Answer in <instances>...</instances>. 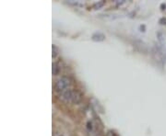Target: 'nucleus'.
<instances>
[{"label": "nucleus", "instance_id": "nucleus-8", "mask_svg": "<svg viewBox=\"0 0 166 136\" xmlns=\"http://www.w3.org/2000/svg\"><path fill=\"white\" fill-rule=\"evenodd\" d=\"M160 24H162V25H166V18H162L159 21Z\"/></svg>", "mask_w": 166, "mask_h": 136}, {"label": "nucleus", "instance_id": "nucleus-2", "mask_svg": "<svg viewBox=\"0 0 166 136\" xmlns=\"http://www.w3.org/2000/svg\"><path fill=\"white\" fill-rule=\"evenodd\" d=\"M152 54L153 59L157 64L163 65L165 63V55L163 53L162 48H160L158 46H154L152 50Z\"/></svg>", "mask_w": 166, "mask_h": 136}, {"label": "nucleus", "instance_id": "nucleus-9", "mask_svg": "<svg viewBox=\"0 0 166 136\" xmlns=\"http://www.w3.org/2000/svg\"><path fill=\"white\" fill-rule=\"evenodd\" d=\"M87 128H88V130L90 131H92V129H93V127H92V122H89L88 123H87Z\"/></svg>", "mask_w": 166, "mask_h": 136}, {"label": "nucleus", "instance_id": "nucleus-7", "mask_svg": "<svg viewBox=\"0 0 166 136\" xmlns=\"http://www.w3.org/2000/svg\"><path fill=\"white\" fill-rule=\"evenodd\" d=\"M104 5V1H101V2H98V3H96L93 6V8H95V9H99L100 8H102L103 6Z\"/></svg>", "mask_w": 166, "mask_h": 136}, {"label": "nucleus", "instance_id": "nucleus-11", "mask_svg": "<svg viewBox=\"0 0 166 136\" xmlns=\"http://www.w3.org/2000/svg\"><path fill=\"white\" fill-rule=\"evenodd\" d=\"M160 7L163 8H162V10H164L165 8H166V5H165V4H162V6H160Z\"/></svg>", "mask_w": 166, "mask_h": 136}, {"label": "nucleus", "instance_id": "nucleus-5", "mask_svg": "<svg viewBox=\"0 0 166 136\" xmlns=\"http://www.w3.org/2000/svg\"><path fill=\"white\" fill-rule=\"evenodd\" d=\"M59 73V67H58V64H53V74L56 75Z\"/></svg>", "mask_w": 166, "mask_h": 136}, {"label": "nucleus", "instance_id": "nucleus-12", "mask_svg": "<svg viewBox=\"0 0 166 136\" xmlns=\"http://www.w3.org/2000/svg\"><path fill=\"white\" fill-rule=\"evenodd\" d=\"M60 136H64V135H60Z\"/></svg>", "mask_w": 166, "mask_h": 136}, {"label": "nucleus", "instance_id": "nucleus-4", "mask_svg": "<svg viewBox=\"0 0 166 136\" xmlns=\"http://www.w3.org/2000/svg\"><path fill=\"white\" fill-rule=\"evenodd\" d=\"M104 39H105V36L101 32L93 33L92 36V40L94 42H103Z\"/></svg>", "mask_w": 166, "mask_h": 136}, {"label": "nucleus", "instance_id": "nucleus-10", "mask_svg": "<svg viewBox=\"0 0 166 136\" xmlns=\"http://www.w3.org/2000/svg\"><path fill=\"white\" fill-rule=\"evenodd\" d=\"M109 136H118V135H117V133H115L114 132L110 131V132H109Z\"/></svg>", "mask_w": 166, "mask_h": 136}, {"label": "nucleus", "instance_id": "nucleus-6", "mask_svg": "<svg viewBox=\"0 0 166 136\" xmlns=\"http://www.w3.org/2000/svg\"><path fill=\"white\" fill-rule=\"evenodd\" d=\"M52 51H53V53H52V56H53V58H54V57H56V55H57V53H58V48L55 46V45H52Z\"/></svg>", "mask_w": 166, "mask_h": 136}, {"label": "nucleus", "instance_id": "nucleus-1", "mask_svg": "<svg viewBox=\"0 0 166 136\" xmlns=\"http://www.w3.org/2000/svg\"><path fill=\"white\" fill-rule=\"evenodd\" d=\"M61 98L64 101L66 102H71L74 104H79L81 101V94L77 90L73 89H66L65 91L61 92Z\"/></svg>", "mask_w": 166, "mask_h": 136}, {"label": "nucleus", "instance_id": "nucleus-3", "mask_svg": "<svg viewBox=\"0 0 166 136\" xmlns=\"http://www.w3.org/2000/svg\"><path fill=\"white\" fill-rule=\"evenodd\" d=\"M70 84L69 79L66 77H62L61 78H59L54 85V88L58 92H63L66 90V88L68 87Z\"/></svg>", "mask_w": 166, "mask_h": 136}]
</instances>
